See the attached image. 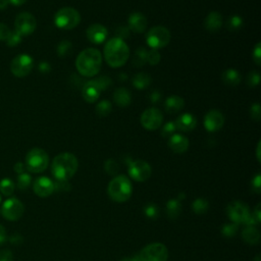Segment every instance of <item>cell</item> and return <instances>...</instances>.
<instances>
[{
  "label": "cell",
  "instance_id": "1",
  "mask_svg": "<svg viewBox=\"0 0 261 261\" xmlns=\"http://www.w3.org/2000/svg\"><path fill=\"white\" fill-rule=\"evenodd\" d=\"M102 63V56L98 49L87 48L77 57L76 67L78 72L86 78H92L99 73Z\"/></svg>",
  "mask_w": 261,
  "mask_h": 261
},
{
  "label": "cell",
  "instance_id": "2",
  "mask_svg": "<svg viewBox=\"0 0 261 261\" xmlns=\"http://www.w3.org/2000/svg\"><path fill=\"white\" fill-rule=\"evenodd\" d=\"M78 159L74 154L61 153L54 157L51 164L53 177L59 182H68L78 170Z\"/></svg>",
  "mask_w": 261,
  "mask_h": 261
},
{
  "label": "cell",
  "instance_id": "3",
  "mask_svg": "<svg viewBox=\"0 0 261 261\" xmlns=\"http://www.w3.org/2000/svg\"><path fill=\"white\" fill-rule=\"evenodd\" d=\"M129 57V49L125 42L118 38L110 39L104 46V58L111 68L122 67Z\"/></svg>",
  "mask_w": 261,
  "mask_h": 261
},
{
  "label": "cell",
  "instance_id": "4",
  "mask_svg": "<svg viewBox=\"0 0 261 261\" xmlns=\"http://www.w3.org/2000/svg\"><path fill=\"white\" fill-rule=\"evenodd\" d=\"M107 193L111 200L117 203L125 202L132 196V183L125 176H117L110 181L107 188Z\"/></svg>",
  "mask_w": 261,
  "mask_h": 261
},
{
  "label": "cell",
  "instance_id": "5",
  "mask_svg": "<svg viewBox=\"0 0 261 261\" xmlns=\"http://www.w3.org/2000/svg\"><path fill=\"white\" fill-rule=\"evenodd\" d=\"M49 163V156L45 150L33 148L26 155V168L34 173L44 171Z\"/></svg>",
  "mask_w": 261,
  "mask_h": 261
},
{
  "label": "cell",
  "instance_id": "6",
  "mask_svg": "<svg viewBox=\"0 0 261 261\" xmlns=\"http://www.w3.org/2000/svg\"><path fill=\"white\" fill-rule=\"evenodd\" d=\"M80 21L79 12L73 8H63L54 16V24L61 30H72L80 24Z\"/></svg>",
  "mask_w": 261,
  "mask_h": 261
},
{
  "label": "cell",
  "instance_id": "7",
  "mask_svg": "<svg viewBox=\"0 0 261 261\" xmlns=\"http://www.w3.org/2000/svg\"><path fill=\"white\" fill-rule=\"evenodd\" d=\"M227 211L230 219L236 224H246L249 226L256 224L252 219V216L250 215L248 206L241 201H235L230 203L227 208Z\"/></svg>",
  "mask_w": 261,
  "mask_h": 261
},
{
  "label": "cell",
  "instance_id": "8",
  "mask_svg": "<svg viewBox=\"0 0 261 261\" xmlns=\"http://www.w3.org/2000/svg\"><path fill=\"white\" fill-rule=\"evenodd\" d=\"M170 41V33L165 27H154L150 29L146 36L147 44L152 49H160L165 47Z\"/></svg>",
  "mask_w": 261,
  "mask_h": 261
},
{
  "label": "cell",
  "instance_id": "9",
  "mask_svg": "<svg viewBox=\"0 0 261 261\" xmlns=\"http://www.w3.org/2000/svg\"><path fill=\"white\" fill-rule=\"evenodd\" d=\"M168 258L167 248L161 243H151L145 246L140 254L139 261H166Z\"/></svg>",
  "mask_w": 261,
  "mask_h": 261
},
{
  "label": "cell",
  "instance_id": "10",
  "mask_svg": "<svg viewBox=\"0 0 261 261\" xmlns=\"http://www.w3.org/2000/svg\"><path fill=\"white\" fill-rule=\"evenodd\" d=\"M34 68V59L29 54L17 55L11 63V72L17 78L27 77Z\"/></svg>",
  "mask_w": 261,
  "mask_h": 261
},
{
  "label": "cell",
  "instance_id": "11",
  "mask_svg": "<svg viewBox=\"0 0 261 261\" xmlns=\"http://www.w3.org/2000/svg\"><path fill=\"white\" fill-rule=\"evenodd\" d=\"M37 22L33 15L27 12L19 14L15 20V31L18 32L22 37L33 34L36 30Z\"/></svg>",
  "mask_w": 261,
  "mask_h": 261
},
{
  "label": "cell",
  "instance_id": "12",
  "mask_svg": "<svg viewBox=\"0 0 261 261\" xmlns=\"http://www.w3.org/2000/svg\"><path fill=\"white\" fill-rule=\"evenodd\" d=\"M2 214L6 220L16 222L20 220L25 212L24 204L17 198H10L5 201L2 207Z\"/></svg>",
  "mask_w": 261,
  "mask_h": 261
},
{
  "label": "cell",
  "instance_id": "13",
  "mask_svg": "<svg viewBox=\"0 0 261 261\" xmlns=\"http://www.w3.org/2000/svg\"><path fill=\"white\" fill-rule=\"evenodd\" d=\"M152 169L148 162L144 160H135L128 165V175L136 182H145L151 177Z\"/></svg>",
  "mask_w": 261,
  "mask_h": 261
},
{
  "label": "cell",
  "instance_id": "14",
  "mask_svg": "<svg viewBox=\"0 0 261 261\" xmlns=\"http://www.w3.org/2000/svg\"><path fill=\"white\" fill-rule=\"evenodd\" d=\"M163 122L162 112L157 108L146 109L141 116V124L148 130H154L161 126Z\"/></svg>",
  "mask_w": 261,
  "mask_h": 261
},
{
  "label": "cell",
  "instance_id": "15",
  "mask_svg": "<svg viewBox=\"0 0 261 261\" xmlns=\"http://www.w3.org/2000/svg\"><path fill=\"white\" fill-rule=\"evenodd\" d=\"M224 123H225L224 114L216 109H212L208 111L204 117V126L210 133L217 132V130L223 127Z\"/></svg>",
  "mask_w": 261,
  "mask_h": 261
},
{
  "label": "cell",
  "instance_id": "16",
  "mask_svg": "<svg viewBox=\"0 0 261 261\" xmlns=\"http://www.w3.org/2000/svg\"><path fill=\"white\" fill-rule=\"evenodd\" d=\"M33 190L37 196L46 198L54 192V183L47 177H41L34 182Z\"/></svg>",
  "mask_w": 261,
  "mask_h": 261
},
{
  "label": "cell",
  "instance_id": "17",
  "mask_svg": "<svg viewBox=\"0 0 261 261\" xmlns=\"http://www.w3.org/2000/svg\"><path fill=\"white\" fill-rule=\"evenodd\" d=\"M87 38L93 44H101L107 38V30L105 27L99 24H94L87 30Z\"/></svg>",
  "mask_w": 261,
  "mask_h": 261
},
{
  "label": "cell",
  "instance_id": "18",
  "mask_svg": "<svg viewBox=\"0 0 261 261\" xmlns=\"http://www.w3.org/2000/svg\"><path fill=\"white\" fill-rule=\"evenodd\" d=\"M168 146L173 152L184 153L189 148V140L183 135L173 134L168 138Z\"/></svg>",
  "mask_w": 261,
  "mask_h": 261
},
{
  "label": "cell",
  "instance_id": "19",
  "mask_svg": "<svg viewBox=\"0 0 261 261\" xmlns=\"http://www.w3.org/2000/svg\"><path fill=\"white\" fill-rule=\"evenodd\" d=\"M147 19L141 13H133L128 17V29L135 33H143L147 28Z\"/></svg>",
  "mask_w": 261,
  "mask_h": 261
},
{
  "label": "cell",
  "instance_id": "20",
  "mask_svg": "<svg viewBox=\"0 0 261 261\" xmlns=\"http://www.w3.org/2000/svg\"><path fill=\"white\" fill-rule=\"evenodd\" d=\"M100 89L97 87V85L94 83V81L87 82L82 88V95L83 98L89 103L96 102L100 96Z\"/></svg>",
  "mask_w": 261,
  "mask_h": 261
},
{
  "label": "cell",
  "instance_id": "21",
  "mask_svg": "<svg viewBox=\"0 0 261 261\" xmlns=\"http://www.w3.org/2000/svg\"><path fill=\"white\" fill-rule=\"evenodd\" d=\"M223 26V17L219 12H211L204 21V27L207 31L215 33Z\"/></svg>",
  "mask_w": 261,
  "mask_h": 261
},
{
  "label": "cell",
  "instance_id": "22",
  "mask_svg": "<svg viewBox=\"0 0 261 261\" xmlns=\"http://www.w3.org/2000/svg\"><path fill=\"white\" fill-rule=\"evenodd\" d=\"M175 123L177 129H180L182 132H191L196 127L197 120L191 113H184L175 121Z\"/></svg>",
  "mask_w": 261,
  "mask_h": 261
},
{
  "label": "cell",
  "instance_id": "23",
  "mask_svg": "<svg viewBox=\"0 0 261 261\" xmlns=\"http://www.w3.org/2000/svg\"><path fill=\"white\" fill-rule=\"evenodd\" d=\"M165 110L168 113H177L185 106V101L179 96H170L165 100Z\"/></svg>",
  "mask_w": 261,
  "mask_h": 261
},
{
  "label": "cell",
  "instance_id": "24",
  "mask_svg": "<svg viewBox=\"0 0 261 261\" xmlns=\"http://www.w3.org/2000/svg\"><path fill=\"white\" fill-rule=\"evenodd\" d=\"M113 100L116 105L120 107H125L132 101V96H130V93L127 89L118 88L113 94Z\"/></svg>",
  "mask_w": 261,
  "mask_h": 261
},
{
  "label": "cell",
  "instance_id": "25",
  "mask_svg": "<svg viewBox=\"0 0 261 261\" xmlns=\"http://www.w3.org/2000/svg\"><path fill=\"white\" fill-rule=\"evenodd\" d=\"M222 80L226 85L235 87L241 83L242 77L238 71H236L234 69H229L223 73Z\"/></svg>",
  "mask_w": 261,
  "mask_h": 261
},
{
  "label": "cell",
  "instance_id": "26",
  "mask_svg": "<svg viewBox=\"0 0 261 261\" xmlns=\"http://www.w3.org/2000/svg\"><path fill=\"white\" fill-rule=\"evenodd\" d=\"M242 237H243V240L250 244V245H256L259 243L260 241V234L258 232V230L252 226H249L247 227L243 233H242Z\"/></svg>",
  "mask_w": 261,
  "mask_h": 261
},
{
  "label": "cell",
  "instance_id": "27",
  "mask_svg": "<svg viewBox=\"0 0 261 261\" xmlns=\"http://www.w3.org/2000/svg\"><path fill=\"white\" fill-rule=\"evenodd\" d=\"M132 82H133V85L135 86V88L143 90V89H146L147 87L150 86V84H151V77L148 74L139 73V74L134 76Z\"/></svg>",
  "mask_w": 261,
  "mask_h": 261
},
{
  "label": "cell",
  "instance_id": "28",
  "mask_svg": "<svg viewBox=\"0 0 261 261\" xmlns=\"http://www.w3.org/2000/svg\"><path fill=\"white\" fill-rule=\"evenodd\" d=\"M147 54H148V51L145 48L143 47L138 48L133 56V64L137 68L143 67L147 62Z\"/></svg>",
  "mask_w": 261,
  "mask_h": 261
},
{
  "label": "cell",
  "instance_id": "29",
  "mask_svg": "<svg viewBox=\"0 0 261 261\" xmlns=\"http://www.w3.org/2000/svg\"><path fill=\"white\" fill-rule=\"evenodd\" d=\"M181 210H182L181 203H179L177 200L168 201L166 206V212L170 219H176V217L181 213Z\"/></svg>",
  "mask_w": 261,
  "mask_h": 261
},
{
  "label": "cell",
  "instance_id": "30",
  "mask_svg": "<svg viewBox=\"0 0 261 261\" xmlns=\"http://www.w3.org/2000/svg\"><path fill=\"white\" fill-rule=\"evenodd\" d=\"M0 192L5 196H12L15 192V183L9 179H3L0 181Z\"/></svg>",
  "mask_w": 261,
  "mask_h": 261
},
{
  "label": "cell",
  "instance_id": "31",
  "mask_svg": "<svg viewBox=\"0 0 261 261\" xmlns=\"http://www.w3.org/2000/svg\"><path fill=\"white\" fill-rule=\"evenodd\" d=\"M111 109H112V105H111V103L108 100L100 101L96 105V113L100 117L107 116L111 112Z\"/></svg>",
  "mask_w": 261,
  "mask_h": 261
},
{
  "label": "cell",
  "instance_id": "32",
  "mask_svg": "<svg viewBox=\"0 0 261 261\" xmlns=\"http://www.w3.org/2000/svg\"><path fill=\"white\" fill-rule=\"evenodd\" d=\"M73 51V44L70 41H61L57 46V54L60 57H67Z\"/></svg>",
  "mask_w": 261,
  "mask_h": 261
},
{
  "label": "cell",
  "instance_id": "33",
  "mask_svg": "<svg viewBox=\"0 0 261 261\" xmlns=\"http://www.w3.org/2000/svg\"><path fill=\"white\" fill-rule=\"evenodd\" d=\"M228 30L232 31V32H235V31H238L242 28L243 26V20L241 17L239 16H233L231 17L228 21H227V24H226Z\"/></svg>",
  "mask_w": 261,
  "mask_h": 261
},
{
  "label": "cell",
  "instance_id": "34",
  "mask_svg": "<svg viewBox=\"0 0 261 261\" xmlns=\"http://www.w3.org/2000/svg\"><path fill=\"white\" fill-rule=\"evenodd\" d=\"M31 182H32V179L29 173L23 172L18 176L17 186L20 190H26L31 185Z\"/></svg>",
  "mask_w": 261,
  "mask_h": 261
},
{
  "label": "cell",
  "instance_id": "35",
  "mask_svg": "<svg viewBox=\"0 0 261 261\" xmlns=\"http://www.w3.org/2000/svg\"><path fill=\"white\" fill-rule=\"evenodd\" d=\"M192 208H193L194 212L197 214L205 213L208 209V202L204 199H197L196 201L193 202Z\"/></svg>",
  "mask_w": 261,
  "mask_h": 261
},
{
  "label": "cell",
  "instance_id": "36",
  "mask_svg": "<svg viewBox=\"0 0 261 261\" xmlns=\"http://www.w3.org/2000/svg\"><path fill=\"white\" fill-rule=\"evenodd\" d=\"M22 40H23V37L18 32L14 31V32H11V34L8 37V39L6 40V42L9 47H16L20 44Z\"/></svg>",
  "mask_w": 261,
  "mask_h": 261
},
{
  "label": "cell",
  "instance_id": "37",
  "mask_svg": "<svg viewBox=\"0 0 261 261\" xmlns=\"http://www.w3.org/2000/svg\"><path fill=\"white\" fill-rule=\"evenodd\" d=\"M104 168H105V171L108 173V175L114 176L119 170V165L115 160L108 159L104 164Z\"/></svg>",
  "mask_w": 261,
  "mask_h": 261
},
{
  "label": "cell",
  "instance_id": "38",
  "mask_svg": "<svg viewBox=\"0 0 261 261\" xmlns=\"http://www.w3.org/2000/svg\"><path fill=\"white\" fill-rule=\"evenodd\" d=\"M177 129V126H176V123L173 121H169L167 123H165L161 129V135L163 137H170L173 135V133L176 132Z\"/></svg>",
  "mask_w": 261,
  "mask_h": 261
},
{
  "label": "cell",
  "instance_id": "39",
  "mask_svg": "<svg viewBox=\"0 0 261 261\" xmlns=\"http://www.w3.org/2000/svg\"><path fill=\"white\" fill-rule=\"evenodd\" d=\"M93 81L97 85V87L100 89V91H103V90L107 89L108 87L111 85V80L108 77H105V76H102V77H100L96 80H93Z\"/></svg>",
  "mask_w": 261,
  "mask_h": 261
},
{
  "label": "cell",
  "instance_id": "40",
  "mask_svg": "<svg viewBox=\"0 0 261 261\" xmlns=\"http://www.w3.org/2000/svg\"><path fill=\"white\" fill-rule=\"evenodd\" d=\"M160 61V54L157 50L152 49L151 51L148 52L147 54V62H149L151 66L158 64Z\"/></svg>",
  "mask_w": 261,
  "mask_h": 261
},
{
  "label": "cell",
  "instance_id": "41",
  "mask_svg": "<svg viewBox=\"0 0 261 261\" xmlns=\"http://www.w3.org/2000/svg\"><path fill=\"white\" fill-rule=\"evenodd\" d=\"M259 82H260V75L258 72H251L249 75H248V78H247V83L250 87H256L259 85Z\"/></svg>",
  "mask_w": 261,
  "mask_h": 261
},
{
  "label": "cell",
  "instance_id": "42",
  "mask_svg": "<svg viewBox=\"0 0 261 261\" xmlns=\"http://www.w3.org/2000/svg\"><path fill=\"white\" fill-rule=\"evenodd\" d=\"M129 32L130 31H129V29L127 27H119L115 31V35H116L115 38H118V39H121V40L124 41V39L128 38Z\"/></svg>",
  "mask_w": 261,
  "mask_h": 261
},
{
  "label": "cell",
  "instance_id": "43",
  "mask_svg": "<svg viewBox=\"0 0 261 261\" xmlns=\"http://www.w3.org/2000/svg\"><path fill=\"white\" fill-rule=\"evenodd\" d=\"M11 32L12 31L6 24L0 23V41H6L10 36Z\"/></svg>",
  "mask_w": 261,
  "mask_h": 261
},
{
  "label": "cell",
  "instance_id": "44",
  "mask_svg": "<svg viewBox=\"0 0 261 261\" xmlns=\"http://www.w3.org/2000/svg\"><path fill=\"white\" fill-rule=\"evenodd\" d=\"M250 113H251V117L252 119L258 121L260 120V115H261V111H260V105L258 103H255L251 106V110H250Z\"/></svg>",
  "mask_w": 261,
  "mask_h": 261
},
{
  "label": "cell",
  "instance_id": "45",
  "mask_svg": "<svg viewBox=\"0 0 261 261\" xmlns=\"http://www.w3.org/2000/svg\"><path fill=\"white\" fill-rule=\"evenodd\" d=\"M253 59L255 61V63L257 66H260V59H261V44L260 43H257V45L255 46L254 50H253Z\"/></svg>",
  "mask_w": 261,
  "mask_h": 261
},
{
  "label": "cell",
  "instance_id": "46",
  "mask_svg": "<svg viewBox=\"0 0 261 261\" xmlns=\"http://www.w3.org/2000/svg\"><path fill=\"white\" fill-rule=\"evenodd\" d=\"M145 213H146V215H147L148 217H150V219H154V217H156L157 214H158V210H157L156 206H154V205H148V206H146V208H145Z\"/></svg>",
  "mask_w": 261,
  "mask_h": 261
},
{
  "label": "cell",
  "instance_id": "47",
  "mask_svg": "<svg viewBox=\"0 0 261 261\" xmlns=\"http://www.w3.org/2000/svg\"><path fill=\"white\" fill-rule=\"evenodd\" d=\"M14 256L12 251L10 250H3L0 251V261H13Z\"/></svg>",
  "mask_w": 261,
  "mask_h": 261
},
{
  "label": "cell",
  "instance_id": "48",
  "mask_svg": "<svg viewBox=\"0 0 261 261\" xmlns=\"http://www.w3.org/2000/svg\"><path fill=\"white\" fill-rule=\"evenodd\" d=\"M260 183H261V177L260 175H257L253 181H252V187H253V190L257 193H260Z\"/></svg>",
  "mask_w": 261,
  "mask_h": 261
},
{
  "label": "cell",
  "instance_id": "49",
  "mask_svg": "<svg viewBox=\"0 0 261 261\" xmlns=\"http://www.w3.org/2000/svg\"><path fill=\"white\" fill-rule=\"evenodd\" d=\"M39 71L41 73H49L51 71V67L48 62L46 61H42L39 63Z\"/></svg>",
  "mask_w": 261,
  "mask_h": 261
},
{
  "label": "cell",
  "instance_id": "50",
  "mask_svg": "<svg viewBox=\"0 0 261 261\" xmlns=\"http://www.w3.org/2000/svg\"><path fill=\"white\" fill-rule=\"evenodd\" d=\"M8 240V235H7V231L5 229L4 226L0 225V245H3L4 243H6Z\"/></svg>",
  "mask_w": 261,
  "mask_h": 261
},
{
  "label": "cell",
  "instance_id": "51",
  "mask_svg": "<svg viewBox=\"0 0 261 261\" xmlns=\"http://www.w3.org/2000/svg\"><path fill=\"white\" fill-rule=\"evenodd\" d=\"M252 219L254 220V222L256 224H259L260 223V204H258L253 212V215H252Z\"/></svg>",
  "mask_w": 261,
  "mask_h": 261
},
{
  "label": "cell",
  "instance_id": "52",
  "mask_svg": "<svg viewBox=\"0 0 261 261\" xmlns=\"http://www.w3.org/2000/svg\"><path fill=\"white\" fill-rule=\"evenodd\" d=\"M25 168H26V166H25V164L24 163H22V162H17L16 164H15V166H14V169H15V171L17 172V173H23V172H25Z\"/></svg>",
  "mask_w": 261,
  "mask_h": 261
},
{
  "label": "cell",
  "instance_id": "53",
  "mask_svg": "<svg viewBox=\"0 0 261 261\" xmlns=\"http://www.w3.org/2000/svg\"><path fill=\"white\" fill-rule=\"evenodd\" d=\"M150 100L152 103H158V101L160 100V94L158 91H154L152 92L151 96H150Z\"/></svg>",
  "mask_w": 261,
  "mask_h": 261
},
{
  "label": "cell",
  "instance_id": "54",
  "mask_svg": "<svg viewBox=\"0 0 261 261\" xmlns=\"http://www.w3.org/2000/svg\"><path fill=\"white\" fill-rule=\"evenodd\" d=\"M10 5H13L15 7H21L27 3V0H9Z\"/></svg>",
  "mask_w": 261,
  "mask_h": 261
},
{
  "label": "cell",
  "instance_id": "55",
  "mask_svg": "<svg viewBox=\"0 0 261 261\" xmlns=\"http://www.w3.org/2000/svg\"><path fill=\"white\" fill-rule=\"evenodd\" d=\"M9 6H10L9 0H0V11L7 10Z\"/></svg>",
  "mask_w": 261,
  "mask_h": 261
},
{
  "label": "cell",
  "instance_id": "56",
  "mask_svg": "<svg viewBox=\"0 0 261 261\" xmlns=\"http://www.w3.org/2000/svg\"><path fill=\"white\" fill-rule=\"evenodd\" d=\"M120 261H139L137 258H134V257H125L123 259H121Z\"/></svg>",
  "mask_w": 261,
  "mask_h": 261
},
{
  "label": "cell",
  "instance_id": "57",
  "mask_svg": "<svg viewBox=\"0 0 261 261\" xmlns=\"http://www.w3.org/2000/svg\"><path fill=\"white\" fill-rule=\"evenodd\" d=\"M257 159H258V161H260V142L258 143V145H257Z\"/></svg>",
  "mask_w": 261,
  "mask_h": 261
},
{
  "label": "cell",
  "instance_id": "58",
  "mask_svg": "<svg viewBox=\"0 0 261 261\" xmlns=\"http://www.w3.org/2000/svg\"><path fill=\"white\" fill-rule=\"evenodd\" d=\"M259 259H260V257H259V256H257V257L255 258V261H259Z\"/></svg>",
  "mask_w": 261,
  "mask_h": 261
},
{
  "label": "cell",
  "instance_id": "59",
  "mask_svg": "<svg viewBox=\"0 0 261 261\" xmlns=\"http://www.w3.org/2000/svg\"><path fill=\"white\" fill-rule=\"evenodd\" d=\"M0 203H2V195H0Z\"/></svg>",
  "mask_w": 261,
  "mask_h": 261
},
{
  "label": "cell",
  "instance_id": "60",
  "mask_svg": "<svg viewBox=\"0 0 261 261\" xmlns=\"http://www.w3.org/2000/svg\"><path fill=\"white\" fill-rule=\"evenodd\" d=\"M0 213H2V210H0Z\"/></svg>",
  "mask_w": 261,
  "mask_h": 261
}]
</instances>
